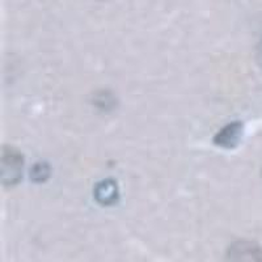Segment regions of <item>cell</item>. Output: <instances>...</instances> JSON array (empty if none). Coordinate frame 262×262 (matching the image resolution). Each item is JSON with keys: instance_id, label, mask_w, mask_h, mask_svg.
<instances>
[{"instance_id": "cell-1", "label": "cell", "mask_w": 262, "mask_h": 262, "mask_svg": "<svg viewBox=\"0 0 262 262\" xmlns=\"http://www.w3.org/2000/svg\"><path fill=\"white\" fill-rule=\"evenodd\" d=\"M23 156L11 147H4L2 156V181L4 185H15L23 177Z\"/></svg>"}, {"instance_id": "cell-2", "label": "cell", "mask_w": 262, "mask_h": 262, "mask_svg": "<svg viewBox=\"0 0 262 262\" xmlns=\"http://www.w3.org/2000/svg\"><path fill=\"white\" fill-rule=\"evenodd\" d=\"M226 262H262V247L253 242H236L229 245Z\"/></svg>"}, {"instance_id": "cell-3", "label": "cell", "mask_w": 262, "mask_h": 262, "mask_svg": "<svg viewBox=\"0 0 262 262\" xmlns=\"http://www.w3.org/2000/svg\"><path fill=\"white\" fill-rule=\"evenodd\" d=\"M243 130H244V126L242 122L236 121V122L228 123L217 131V134L214 137V143L222 148H235L242 140Z\"/></svg>"}, {"instance_id": "cell-4", "label": "cell", "mask_w": 262, "mask_h": 262, "mask_svg": "<svg viewBox=\"0 0 262 262\" xmlns=\"http://www.w3.org/2000/svg\"><path fill=\"white\" fill-rule=\"evenodd\" d=\"M95 200L102 206H112L117 203L119 196L118 185L114 180L106 179L98 182L95 188Z\"/></svg>"}, {"instance_id": "cell-5", "label": "cell", "mask_w": 262, "mask_h": 262, "mask_svg": "<svg viewBox=\"0 0 262 262\" xmlns=\"http://www.w3.org/2000/svg\"><path fill=\"white\" fill-rule=\"evenodd\" d=\"M50 176V167L46 161H38L30 170V179L36 182H43Z\"/></svg>"}, {"instance_id": "cell-6", "label": "cell", "mask_w": 262, "mask_h": 262, "mask_svg": "<svg viewBox=\"0 0 262 262\" xmlns=\"http://www.w3.org/2000/svg\"><path fill=\"white\" fill-rule=\"evenodd\" d=\"M256 59H257V63H258V66L261 67V70H262V38L259 39L258 45H257Z\"/></svg>"}]
</instances>
